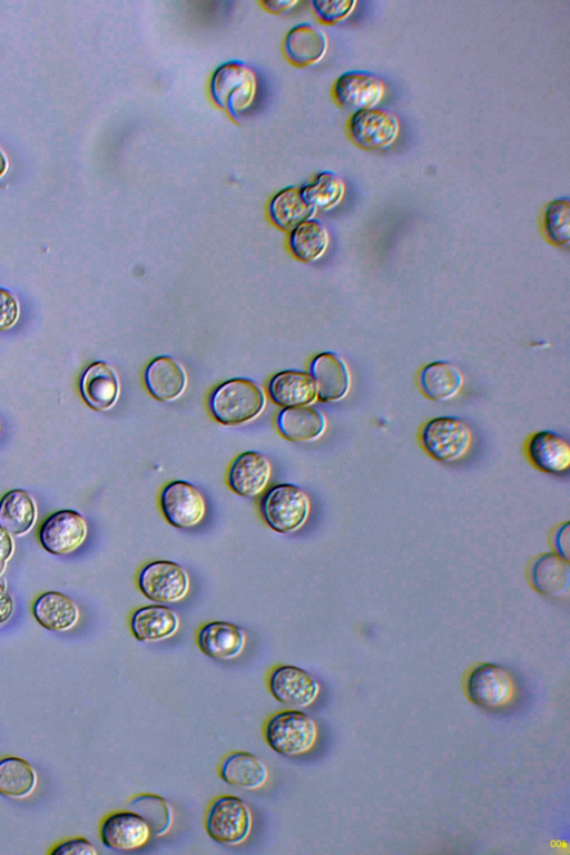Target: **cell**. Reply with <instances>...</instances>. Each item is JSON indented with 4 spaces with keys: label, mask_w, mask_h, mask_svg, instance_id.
Wrapping results in <instances>:
<instances>
[{
    "label": "cell",
    "mask_w": 570,
    "mask_h": 855,
    "mask_svg": "<svg viewBox=\"0 0 570 855\" xmlns=\"http://www.w3.org/2000/svg\"><path fill=\"white\" fill-rule=\"evenodd\" d=\"M208 90L213 102L237 119L256 98V73L240 60L225 61L213 71Z\"/></svg>",
    "instance_id": "cell-1"
},
{
    "label": "cell",
    "mask_w": 570,
    "mask_h": 855,
    "mask_svg": "<svg viewBox=\"0 0 570 855\" xmlns=\"http://www.w3.org/2000/svg\"><path fill=\"white\" fill-rule=\"evenodd\" d=\"M265 403V394L255 382L236 377L214 390L209 409L216 421L234 426L256 419L263 412Z\"/></svg>",
    "instance_id": "cell-2"
},
{
    "label": "cell",
    "mask_w": 570,
    "mask_h": 855,
    "mask_svg": "<svg viewBox=\"0 0 570 855\" xmlns=\"http://www.w3.org/2000/svg\"><path fill=\"white\" fill-rule=\"evenodd\" d=\"M264 735L274 751L297 756L312 749L317 739V726L307 714L289 709L269 718Z\"/></svg>",
    "instance_id": "cell-3"
},
{
    "label": "cell",
    "mask_w": 570,
    "mask_h": 855,
    "mask_svg": "<svg viewBox=\"0 0 570 855\" xmlns=\"http://www.w3.org/2000/svg\"><path fill=\"white\" fill-rule=\"evenodd\" d=\"M253 826V816L247 804L237 796L224 795L216 798L207 810L206 832L214 841L224 845H238L247 839Z\"/></svg>",
    "instance_id": "cell-4"
},
{
    "label": "cell",
    "mask_w": 570,
    "mask_h": 855,
    "mask_svg": "<svg viewBox=\"0 0 570 855\" xmlns=\"http://www.w3.org/2000/svg\"><path fill=\"white\" fill-rule=\"evenodd\" d=\"M421 445L434 460L453 462L461 459L470 449L472 432L470 426L455 416H438L428 421L420 434Z\"/></svg>",
    "instance_id": "cell-5"
},
{
    "label": "cell",
    "mask_w": 570,
    "mask_h": 855,
    "mask_svg": "<svg viewBox=\"0 0 570 855\" xmlns=\"http://www.w3.org/2000/svg\"><path fill=\"white\" fill-rule=\"evenodd\" d=\"M262 511L266 523L282 534L298 530L307 520L309 500L297 485L283 483L275 485L265 495Z\"/></svg>",
    "instance_id": "cell-6"
},
{
    "label": "cell",
    "mask_w": 570,
    "mask_h": 855,
    "mask_svg": "<svg viewBox=\"0 0 570 855\" xmlns=\"http://www.w3.org/2000/svg\"><path fill=\"white\" fill-rule=\"evenodd\" d=\"M347 131L352 141L362 149H384L399 137L400 121L391 110L373 107L353 112Z\"/></svg>",
    "instance_id": "cell-7"
},
{
    "label": "cell",
    "mask_w": 570,
    "mask_h": 855,
    "mask_svg": "<svg viewBox=\"0 0 570 855\" xmlns=\"http://www.w3.org/2000/svg\"><path fill=\"white\" fill-rule=\"evenodd\" d=\"M138 586L149 600L158 603H171L187 594L189 577L178 563L157 560L141 569Z\"/></svg>",
    "instance_id": "cell-8"
},
{
    "label": "cell",
    "mask_w": 570,
    "mask_h": 855,
    "mask_svg": "<svg viewBox=\"0 0 570 855\" xmlns=\"http://www.w3.org/2000/svg\"><path fill=\"white\" fill-rule=\"evenodd\" d=\"M268 688L278 702L293 708L308 707L320 692L317 680L308 671L292 665L276 667L269 675Z\"/></svg>",
    "instance_id": "cell-9"
},
{
    "label": "cell",
    "mask_w": 570,
    "mask_h": 855,
    "mask_svg": "<svg viewBox=\"0 0 570 855\" xmlns=\"http://www.w3.org/2000/svg\"><path fill=\"white\" fill-rule=\"evenodd\" d=\"M160 508L166 520L180 529L193 528L205 514V501L193 484L176 480L167 484L160 494Z\"/></svg>",
    "instance_id": "cell-10"
},
{
    "label": "cell",
    "mask_w": 570,
    "mask_h": 855,
    "mask_svg": "<svg viewBox=\"0 0 570 855\" xmlns=\"http://www.w3.org/2000/svg\"><path fill=\"white\" fill-rule=\"evenodd\" d=\"M87 524L75 510L50 514L39 529V541L49 553L61 556L77 549L86 539Z\"/></svg>",
    "instance_id": "cell-11"
},
{
    "label": "cell",
    "mask_w": 570,
    "mask_h": 855,
    "mask_svg": "<svg viewBox=\"0 0 570 855\" xmlns=\"http://www.w3.org/2000/svg\"><path fill=\"white\" fill-rule=\"evenodd\" d=\"M513 692L509 672L495 664H480L469 674L466 694L476 705L495 708L505 705Z\"/></svg>",
    "instance_id": "cell-12"
},
{
    "label": "cell",
    "mask_w": 570,
    "mask_h": 855,
    "mask_svg": "<svg viewBox=\"0 0 570 855\" xmlns=\"http://www.w3.org/2000/svg\"><path fill=\"white\" fill-rule=\"evenodd\" d=\"M384 92L385 85L382 79L361 70L344 72L335 80L332 89L335 101L354 112L375 107Z\"/></svg>",
    "instance_id": "cell-13"
},
{
    "label": "cell",
    "mask_w": 570,
    "mask_h": 855,
    "mask_svg": "<svg viewBox=\"0 0 570 855\" xmlns=\"http://www.w3.org/2000/svg\"><path fill=\"white\" fill-rule=\"evenodd\" d=\"M150 834L146 820L138 813L130 810L108 815L100 826L104 845L117 852L132 851L144 846Z\"/></svg>",
    "instance_id": "cell-14"
},
{
    "label": "cell",
    "mask_w": 570,
    "mask_h": 855,
    "mask_svg": "<svg viewBox=\"0 0 570 855\" xmlns=\"http://www.w3.org/2000/svg\"><path fill=\"white\" fill-rule=\"evenodd\" d=\"M317 399L322 402H337L344 399L351 387V374L345 361L334 352H323L311 363Z\"/></svg>",
    "instance_id": "cell-15"
},
{
    "label": "cell",
    "mask_w": 570,
    "mask_h": 855,
    "mask_svg": "<svg viewBox=\"0 0 570 855\" xmlns=\"http://www.w3.org/2000/svg\"><path fill=\"white\" fill-rule=\"evenodd\" d=\"M327 48L326 33L309 22H301L292 27L283 41L286 59L297 67L318 63L325 57Z\"/></svg>",
    "instance_id": "cell-16"
},
{
    "label": "cell",
    "mask_w": 570,
    "mask_h": 855,
    "mask_svg": "<svg viewBox=\"0 0 570 855\" xmlns=\"http://www.w3.org/2000/svg\"><path fill=\"white\" fill-rule=\"evenodd\" d=\"M272 473L269 461L261 453L247 451L232 462L227 483L230 490L242 497H255L266 487Z\"/></svg>",
    "instance_id": "cell-17"
},
{
    "label": "cell",
    "mask_w": 570,
    "mask_h": 855,
    "mask_svg": "<svg viewBox=\"0 0 570 855\" xmlns=\"http://www.w3.org/2000/svg\"><path fill=\"white\" fill-rule=\"evenodd\" d=\"M80 392L85 403L92 410H109L119 396L118 376L106 362L96 361L83 371Z\"/></svg>",
    "instance_id": "cell-18"
},
{
    "label": "cell",
    "mask_w": 570,
    "mask_h": 855,
    "mask_svg": "<svg viewBox=\"0 0 570 855\" xmlns=\"http://www.w3.org/2000/svg\"><path fill=\"white\" fill-rule=\"evenodd\" d=\"M527 455L541 472L561 474L570 466L569 443L552 431H539L527 442Z\"/></svg>",
    "instance_id": "cell-19"
},
{
    "label": "cell",
    "mask_w": 570,
    "mask_h": 855,
    "mask_svg": "<svg viewBox=\"0 0 570 855\" xmlns=\"http://www.w3.org/2000/svg\"><path fill=\"white\" fill-rule=\"evenodd\" d=\"M197 643L208 657L218 660H230L239 656L246 645V636L242 628L226 621L208 622L197 633Z\"/></svg>",
    "instance_id": "cell-20"
},
{
    "label": "cell",
    "mask_w": 570,
    "mask_h": 855,
    "mask_svg": "<svg viewBox=\"0 0 570 855\" xmlns=\"http://www.w3.org/2000/svg\"><path fill=\"white\" fill-rule=\"evenodd\" d=\"M145 383L156 400L170 402L179 397L185 391L187 375L176 360L161 355L148 364L145 371Z\"/></svg>",
    "instance_id": "cell-21"
},
{
    "label": "cell",
    "mask_w": 570,
    "mask_h": 855,
    "mask_svg": "<svg viewBox=\"0 0 570 855\" xmlns=\"http://www.w3.org/2000/svg\"><path fill=\"white\" fill-rule=\"evenodd\" d=\"M268 392L274 403L284 409L309 405L317 397L311 374L298 370L275 374L268 383Z\"/></svg>",
    "instance_id": "cell-22"
},
{
    "label": "cell",
    "mask_w": 570,
    "mask_h": 855,
    "mask_svg": "<svg viewBox=\"0 0 570 855\" xmlns=\"http://www.w3.org/2000/svg\"><path fill=\"white\" fill-rule=\"evenodd\" d=\"M130 628L139 641H160L176 633L179 628V618L166 606L150 605L134 612Z\"/></svg>",
    "instance_id": "cell-23"
},
{
    "label": "cell",
    "mask_w": 570,
    "mask_h": 855,
    "mask_svg": "<svg viewBox=\"0 0 570 855\" xmlns=\"http://www.w3.org/2000/svg\"><path fill=\"white\" fill-rule=\"evenodd\" d=\"M276 422L281 434L295 442L314 441L326 429L323 413L308 405L285 407L279 412Z\"/></svg>",
    "instance_id": "cell-24"
},
{
    "label": "cell",
    "mask_w": 570,
    "mask_h": 855,
    "mask_svg": "<svg viewBox=\"0 0 570 855\" xmlns=\"http://www.w3.org/2000/svg\"><path fill=\"white\" fill-rule=\"evenodd\" d=\"M267 210L272 223L285 232H291L301 223L313 218L316 213L296 186H287L278 190L271 198Z\"/></svg>",
    "instance_id": "cell-25"
},
{
    "label": "cell",
    "mask_w": 570,
    "mask_h": 855,
    "mask_svg": "<svg viewBox=\"0 0 570 855\" xmlns=\"http://www.w3.org/2000/svg\"><path fill=\"white\" fill-rule=\"evenodd\" d=\"M32 612L41 627L57 632L69 630L79 619L75 602L58 591L40 594L32 606Z\"/></svg>",
    "instance_id": "cell-26"
},
{
    "label": "cell",
    "mask_w": 570,
    "mask_h": 855,
    "mask_svg": "<svg viewBox=\"0 0 570 855\" xmlns=\"http://www.w3.org/2000/svg\"><path fill=\"white\" fill-rule=\"evenodd\" d=\"M463 385L461 371L448 361H434L426 364L419 373V386L422 393L433 401L453 399Z\"/></svg>",
    "instance_id": "cell-27"
},
{
    "label": "cell",
    "mask_w": 570,
    "mask_h": 855,
    "mask_svg": "<svg viewBox=\"0 0 570 855\" xmlns=\"http://www.w3.org/2000/svg\"><path fill=\"white\" fill-rule=\"evenodd\" d=\"M219 774L225 783L249 790L262 787L268 776L264 763L247 751L227 755L219 766Z\"/></svg>",
    "instance_id": "cell-28"
},
{
    "label": "cell",
    "mask_w": 570,
    "mask_h": 855,
    "mask_svg": "<svg viewBox=\"0 0 570 855\" xmlns=\"http://www.w3.org/2000/svg\"><path fill=\"white\" fill-rule=\"evenodd\" d=\"M529 579L532 587L541 594L560 596L569 586L568 561L556 552L540 554L531 562Z\"/></svg>",
    "instance_id": "cell-29"
},
{
    "label": "cell",
    "mask_w": 570,
    "mask_h": 855,
    "mask_svg": "<svg viewBox=\"0 0 570 855\" xmlns=\"http://www.w3.org/2000/svg\"><path fill=\"white\" fill-rule=\"evenodd\" d=\"M328 244V230L316 218H309L289 232V250L295 258L305 263L321 258L326 252Z\"/></svg>",
    "instance_id": "cell-30"
},
{
    "label": "cell",
    "mask_w": 570,
    "mask_h": 855,
    "mask_svg": "<svg viewBox=\"0 0 570 855\" xmlns=\"http://www.w3.org/2000/svg\"><path fill=\"white\" fill-rule=\"evenodd\" d=\"M36 504L21 489L7 492L0 500V527L11 535H22L36 521Z\"/></svg>",
    "instance_id": "cell-31"
},
{
    "label": "cell",
    "mask_w": 570,
    "mask_h": 855,
    "mask_svg": "<svg viewBox=\"0 0 570 855\" xmlns=\"http://www.w3.org/2000/svg\"><path fill=\"white\" fill-rule=\"evenodd\" d=\"M37 785V775L24 759L8 756L0 759V795L11 798L29 796Z\"/></svg>",
    "instance_id": "cell-32"
},
{
    "label": "cell",
    "mask_w": 570,
    "mask_h": 855,
    "mask_svg": "<svg viewBox=\"0 0 570 855\" xmlns=\"http://www.w3.org/2000/svg\"><path fill=\"white\" fill-rule=\"evenodd\" d=\"M304 199L316 210L336 207L345 195V183L334 171L323 170L311 181L299 186Z\"/></svg>",
    "instance_id": "cell-33"
},
{
    "label": "cell",
    "mask_w": 570,
    "mask_h": 855,
    "mask_svg": "<svg viewBox=\"0 0 570 855\" xmlns=\"http://www.w3.org/2000/svg\"><path fill=\"white\" fill-rule=\"evenodd\" d=\"M129 805L146 820L150 833L156 836L166 834L171 827L173 809L163 797L142 794L132 798Z\"/></svg>",
    "instance_id": "cell-34"
},
{
    "label": "cell",
    "mask_w": 570,
    "mask_h": 855,
    "mask_svg": "<svg viewBox=\"0 0 570 855\" xmlns=\"http://www.w3.org/2000/svg\"><path fill=\"white\" fill-rule=\"evenodd\" d=\"M542 228L548 239L557 246L570 243V202L568 197L557 198L546 205L541 216Z\"/></svg>",
    "instance_id": "cell-35"
},
{
    "label": "cell",
    "mask_w": 570,
    "mask_h": 855,
    "mask_svg": "<svg viewBox=\"0 0 570 855\" xmlns=\"http://www.w3.org/2000/svg\"><path fill=\"white\" fill-rule=\"evenodd\" d=\"M317 18L325 24L344 21L354 11L355 0H313L311 2Z\"/></svg>",
    "instance_id": "cell-36"
},
{
    "label": "cell",
    "mask_w": 570,
    "mask_h": 855,
    "mask_svg": "<svg viewBox=\"0 0 570 855\" xmlns=\"http://www.w3.org/2000/svg\"><path fill=\"white\" fill-rule=\"evenodd\" d=\"M19 318V303L6 288L0 287V332L11 328Z\"/></svg>",
    "instance_id": "cell-37"
},
{
    "label": "cell",
    "mask_w": 570,
    "mask_h": 855,
    "mask_svg": "<svg viewBox=\"0 0 570 855\" xmlns=\"http://www.w3.org/2000/svg\"><path fill=\"white\" fill-rule=\"evenodd\" d=\"M51 855H97V849L85 837H76L61 842L51 852Z\"/></svg>",
    "instance_id": "cell-38"
},
{
    "label": "cell",
    "mask_w": 570,
    "mask_h": 855,
    "mask_svg": "<svg viewBox=\"0 0 570 855\" xmlns=\"http://www.w3.org/2000/svg\"><path fill=\"white\" fill-rule=\"evenodd\" d=\"M569 525L570 522L559 525L552 537L556 553L566 561H569Z\"/></svg>",
    "instance_id": "cell-39"
},
{
    "label": "cell",
    "mask_w": 570,
    "mask_h": 855,
    "mask_svg": "<svg viewBox=\"0 0 570 855\" xmlns=\"http://www.w3.org/2000/svg\"><path fill=\"white\" fill-rule=\"evenodd\" d=\"M298 3L296 0H264L261 6L271 13H285L294 9Z\"/></svg>",
    "instance_id": "cell-40"
},
{
    "label": "cell",
    "mask_w": 570,
    "mask_h": 855,
    "mask_svg": "<svg viewBox=\"0 0 570 855\" xmlns=\"http://www.w3.org/2000/svg\"><path fill=\"white\" fill-rule=\"evenodd\" d=\"M13 612V600L6 587L0 583V625L9 620Z\"/></svg>",
    "instance_id": "cell-41"
},
{
    "label": "cell",
    "mask_w": 570,
    "mask_h": 855,
    "mask_svg": "<svg viewBox=\"0 0 570 855\" xmlns=\"http://www.w3.org/2000/svg\"><path fill=\"white\" fill-rule=\"evenodd\" d=\"M13 550L14 546L11 534L0 527V557L7 561L12 556Z\"/></svg>",
    "instance_id": "cell-42"
},
{
    "label": "cell",
    "mask_w": 570,
    "mask_h": 855,
    "mask_svg": "<svg viewBox=\"0 0 570 855\" xmlns=\"http://www.w3.org/2000/svg\"><path fill=\"white\" fill-rule=\"evenodd\" d=\"M8 170V159L4 153L0 149V178H2Z\"/></svg>",
    "instance_id": "cell-43"
},
{
    "label": "cell",
    "mask_w": 570,
    "mask_h": 855,
    "mask_svg": "<svg viewBox=\"0 0 570 855\" xmlns=\"http://www.w3.org/2000/svg\"><path fill=\"white\" fill-rule=\"evenodd\" d=\"M7 566V561L0 557V576L3 573Z\"/></svg>",
    "instance_id": "cell-44"
}]
</instances>
